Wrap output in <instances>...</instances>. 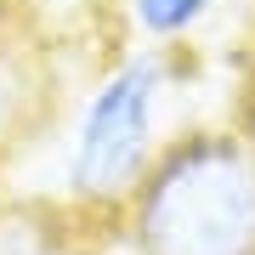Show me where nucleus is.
Instances as JSON below:
<instances>
[{
	"label": "nucleus",
	"mask_w": 255,
	"mask_h": 255,
	"mask_svg": "<svg viewBox=\"0 0 255 255\" xmlns=\"http://www.w3.org/2000/svg\"><path fill=\"white\" fill-rule=\"evenodd\" d=\"M221 0H125L130 11V28L147 40V46H170V40L193 34Z\"/></svg>",
	"instance_id": "7ed1b4c3"
},
{
	"label": "nucleus",
	"mask_w": 255,
	"mask_h": 255,
	"mask_svg": "<svg viewBox=\"0 0 255 255\" xmlns=\"http://www.w3.org/2000/svg\"><path fill=\"white\" fill-rule=\"evenodd\" d=\"M164 108H170V57L164 46H136L114 57L74 102L63 153H57V193L74 210L125 216L164 153Z\"/></svg>",
	"instance_id": "f03ea898"
},
{
	"label": "nucleus",
	"mask_w": 255,
	"mask_h": 255,
	"mask_svg": "<svg viewBox=\"0 0 255 255\" xmlns=\"http://www.w3.org/2000/svg\"><path fill=\"white\" fill-rule=\"evenodd\" d=\"M125 221L130 255H255V142L238 130L164 142Z\"/></svg>",
	"instance_id": "f257e3e1"
}]
</instances>
